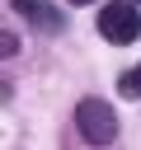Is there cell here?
<instances>
[{
	"mask_svg": "<svg viewBox=\"0 0 141 150\" xmlns=\"http://www.w3.org/2000/svg\"><path fill=\"white\" fill-rule=\"evenodd\" d=\"M75 127L89 145H113L118 141V112L103 103V98H80L75 108Z\"/></svg>",
	"mask_w": 141,
	"mask_h": 150,
	"instance_id": "cell-1",
	"label": "cell"
},
{
	"mask_svg": "<svg viewBox=\"0 0 141 150\" xmlns=\"http://www.w3.org/2000/svg\"><path fill=\"white\" fill-rule=\"evenodd\" d=\"M99 33H103V42H113V47L136 42V38H141V9H136V0L103 5V9H99Z\"/></svg>",
	"mask_w": 141,
	"mask_h": 150,
	"instance_id": "cell-2",
	"label": "cell"
},
{
	"mask_svg": "<svg viewBox=\"0 0 141 150\" xmlns=\"http://www.w3.org/2000/svg\"><path fill=\"white\" fill-rule=\"evenodd\" d=\"M9 5H14V14H24L28 23H38L42 33H56V28H61V14H56L47 0H9Z\"/></svg>",
	"mask_w": 141,
	"mask_h": 150,
	"instance_id": "cell-3",
	"label": "cell"
},
{
	"mask_svg": "<svg viewBox=\"0 0 141 150\" xmlns=\"http://www.w3.org/2000/svg\"><path fill=\"white\" fill-rule=\"evenodd\" d=\"M118 89H122V98H141V66H132V70H122V80H118Z\"/></svg>",
	"mask_w": 141,
	"mask_h": 150,
	"instance_id": "cell-4",
	"label": "cell"
},
{
	"mask_svg": "<svg viewBox=\"0 0 141 150\" xmlns=\"http://www.w3.org/2000/svg\"><path fill=\"white\" fill-rule=\"evenodd\" d=\"M0 52H5V56H14V52H19V38H14V33H5V38H0Z\"/></svg>",
	"mask_w": 141,
	"mask_h": 150,
	"instance_id": "cell-5",
	"label": "cell"
},
{
	"mask_svg": "<svg viewBox=\"0 0 141 150\" xmlns=\"http://www.w3.org/2000/svg\"><path fill=\"white\" fill-rule=\"evenodd\" d=\"M66 5H94V0H66Z\"/></svg>",
	"mask_w": 141,
	"mask_h": 150,
	"instance_id": "cell-6",
	"label": "cell"
},
{
	"mask_svg": "<svg viewBox=\"0 0 141 150\" xmlns=\"http://www.w3.org/2000/svg\"><path fill=\"white\" fill-rule=\"evenodd\" d=\"M136 5H141V0H136Z\"/></svg>",
	"mask_w": 141,
	"mask_h": 150,
	"instance_id": "cell-7",
	"label": "cell"
}]
</instances>
